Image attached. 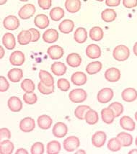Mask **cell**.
I'll list each match as a JSON object with an SVG mask.
<instances>
[{"label": "cell", "mask_w": 137, "mask_h": 154, "mask_svg": "<svg viewBox=\"0 0 137 154\" xmlns=\"http://www.w3.org/2000/svg\"><path fill=\"white\" fill-rule=\"evenodd\" d=\"M113 56L114 59L118 61H125L130 56V50L126 45H117L113 49Z\"/></svg>", "instance_id": "1"}, {"label": "cell", "mask_w": 137, "mask_h": 154, "mask_svg": "<svg viewBox=\"0 0 137 154\" xmlns=\"http://www.w3.org/2000/svg\"><path fill=\"white\" fill-rule=\"evenodd\" d=\"M87 97V92L83 89H74L69 92V98L73 103H82Z\"/></svg>", "instance_id": "2"}, {"label": "cell", "mask_w": 137, "mask_h": 154, "mask_svg": "<svg viewBox=\"0 0 137 154\" xmlns=\"http://www.w3.org/2000/svg\"><path fill=\"white\" fill-rule=\"evenodd\" d=\"M80 146V140L79 137L76 136H69L65 139L63 142V147L66 151L71 152L74 151L77 149Z\"/></svg>", "instance_id": "3"}, {"label": "cell", "mask_w": 137, "mask_h": 154, "mask_svg": "<svg viewBox=\"0 0 137 154\" xmlns=\"http://www.w3.org/2000/svg\"><path fill=\"white\" fill-rule=\"evenodd\" d=\"M114 93L111 88H103L101 90L98 91L97 95V100L101 104H106L113 99Z\"/></svg>", "instance_id": "4"}, {"label": "cell", "mask_w": 137, "mask_h": 154, "mask_svg": "<svg viewBox=\"0 0 137 154\" xmlns=\"http://www.w3.org/2000/svg\"><path fill=\"white\" fill-rule=\"evenodd\" d=\"M36 13V7L32 4H27L23 5L18 12V15L23 20L30 18Z\"/></svg>", "instance_id": "5"}, {"label": "cell", "mask_w": 137, "mask_h": 154, "mask_svg": "<svg viewBox=\"0 0 137 154\" xmlns=\"http://www.w3.org/2000/svg\"><path fill=\"white\" fill-rule=\"evenodd\" d=\"M3 25L6 30H15L20 26V20L14 15H9L4 19Z\"/></svg>", "instance_id": "6"}, {"label": "cell", "mask_w": 137, "mask_h": 154, "mask_svg": "<svg viewBox=\"0 0 137 154\" xmlns=\"http://www.w3.org/2000/svg\"><path fill=\"white\" fill-rule=\"evenodd\" d=\"M53 135L58 138L64 137L68 133V128L67 125L62 122H58L54 125L52 130Z\"/></svg>", "instance_id": "7"}, {"label": "cell", "mask_w": 137, "mask_h": 154, "mask_svg": "<svg viewBox=\"0 0 137 154\" xmlns=\"http://www.w3.org/2000/svg\"><path fill=\"white\" fill-rule=\"evenodd\" d=\"M19 126L21 131L24 133H30L36 128V122L32 117H27L20 121Z\"/></svg>", "instance_id": "8"}, {"label": "cell", "mask_w": 137, "mask_h": 154, "mask_svg": "<svg viewBox=\"0 0 137 154\" xmlns=\"http://www.w3.org/2000/svg\"><path fill=\"white\" fill-rule=\"evenodd\" d=\"M107 135L103 131H98L92 135V143L95 147L101 148L106 142Z\"/></svg>", "instance_id": "9"}, {"label": "cell", "mask_w": 137, "mask_h": 154, "mask_svg": "<svg viewBox=\"0 0 137 154\" xmlns=\"http://www.w3.org/2000/svg\"><path fill=\"white\" fill-rule=\"evenodd\" d=\"M120 125L127 131H134L136 128V123L131 117L124 115L120 119Z\"/></svg>", "instance_id": "10"}, {"label": "cell", "mask_w": 137, "mask_h": 154, "mask_svg": "<svg viewBox=\"0 0 137 154\" xmlns=\"http://www.w3.org/2000/svg\"><path fill=\"white\" fill-rule=\"evenodd\" d=\"M85 53L87 57L92 58V59H96V58H100L102 54L101 49H100V46L96 45V44L89 45L86 48Z\"/></svg>", "instance_id": "11"}, {"label": "cell", "mask_w": 137, "mask_h": 154, "mask_svg": "<svg viewBox=\"0 0 137 154\" xmlns=\"http://www.w3.org/2000/svg\"><path fill=\"white\" fill-rule=\"evenodd\" d=\"M25 55L20 51L12 52L10 56V62L13 66H22L25 63Z\"/></svg>", "instance_id": "12"}, {"label": "cell", "mask_w": 137, "mask_h": 154, "mask_svg": "<svg viewBox=\"0 0 137 154\" xmlns=\"http://www.w3.org/2000/svg\"><path fill=\"white\" fill-rule=\"evenodd\" d=\"M7 105L11 111L14 112H17L20 111L23 108V102L19 97L12 96L8 100Z\"/></svg>", "instance_id": "13"}, {"label": "cell", "mask_w": 137, "mask_h": 154, "mask_svg": "<svg viewBox=\"0 0 137 154\" xmlns=\"http://www.w3.org/2000/svg\"><path fill=\"white\" fill-rule=\"evenodd\" d=\"M64 51L63 48L59 45H51L47 50V54L53 60H56L61 58L63 56Z\"/></svg>", "instance_id": "14"}, {"label": "cell", "mask_w": 137, "mask_h": 154, "mask_svg": "<svg viewBox=\"0 0 137 154\" xmlns=\"http://www.w3.org/2000/svg\"><path fill=\"white\" fill-rule=\"evenodd\" d=\"M121 97L126 102H133L137 99V91L134 88L129 87L122 91Z\"/></svg>", "instance_id": "15"}, {"label": "cell", "mask_w": 137, "mask_h": 154, "mask_svg": "<svg viewBox=\"0 0 137 154\" xmlns=\"http://www.w3.org/2000/svg\"><path fill=\"white\" fill-rule=\"evenodd\" d=\"M120 71L116 68H110L105 72V78L110 82H116L120 79Z\"/></svg>", "instance_id": "16"}, {"label": "cell", "mask_w": 137, "mask_h": 154, "mask_svg": "<svg viewBox=\"0 0 137 154\" xmlns=\"http://www.w3.org/2000/svg\"><path fill=\"white\" fill-rule=\"evenodd\" d=\"M117 139L119 140L122 147H129L133 143V136L126 132H121L117 135Z\"/></svg>", "instance_id": "17"}, {"label": "cell", "mask_w": 137, "mask_h": 154, "mask_svg": "<svg viewBox=\"0 0 137 154\" xmlns=\"http://www.w3.org/2000/svg\"><path fill=\"white\" fill-rule=\"evenodd\" d=\"M58 39V33L56 29L50 28L45 30L43 34V40L47 43H53L57 41Z\"/></svg>", "instance_id": "18"}, {"label": "cell", "mask_w": 137, "mask_h": 154, "mask_svg": "<svg viewBox=\"0 0 137 154\" xmlns=\"http://www.w3.org/2000/svg\"><path fill=\"white\" fill-rule=\"evenodd\" d=\"M2 43L7 49L13 50L16 46V40L14 35L10 32L5 33L2 37Z\"/></svg>", "instance_id": "19"}, {"label": "cell", "mask_w": 137, "mask_h": 154, "mask_svg": "<svg viewBox=\"0 0 137 154\" xmlns=\"http://www.w3.org/2000/svg\"><path fill=\"white\" fill-rule=\"evenodd\" d=\"M37 123L38 127L42 130H48L51 128L53 123V120L47 115H41L38 117Z\"/></svg>", "instance_id": "20"}, {"label": "cell", "mask_w": 137, "mask_h": 154, "mask_svg": "<svg viewBox=\"0 0 137 154\" xmlns=\"http://www.w3.org/2000/svg\"><path fill=\"white\" fill-rule=\"evenodd\" d=\"M38 76H39L41 83L47 86V87H51V86L54 85V77L47 71L41 70L39 71Z\"/></svg>", "instance_id": "21"}, {"label": "cell", "mask_w": 137, "mask_h": 154, "mask_svg": "<svg viewBox=\"0 0 137 154\" xmlns=\"http://www.w3.org/2000/svg\"><path fill=\"white\" fill-rule=\"evenodd\" d=\"M71 81L73 84L76 86H82L86 84L87 81V78L85 73L82 71H76L72 75Z\"/></svg>", "instance_id": "22"}, {"label": "cell", "mask_w": 137, "mask_h": 154, "mask_svg": "<svg viewBox=\"0 0 137 154\" xmlns=\"http://www.w3.org/2000/svg\"><path fill=\"white\" fill-rule=\"evenodd\" d=\"M34 23L38 28L45 29L49 26L50 22H49L48 17H47L45 14H40L35 17Z\"/></svg>", "instance_id": "23"}, {"label": "cell", "mask_w": 137, "mask_h": 154, "mask_svg": "<svg viewBox=\"0 0 137 154\" xmlns=\"http://www.w3.org/2000/svg\"><path fill=\"white\" fill-rule=\"evenodd\" d=\"M67 63L69 66L72 68H77L81 65L82 58L79 54L76 53H72L69 54L67 57Z\"/></svg>", "instance_id": "24"}, {"label": "cell", "mask_w": 137, "mask_h": 154, "mask_svg": "<svg viewBox=\"0 0 137 154\" xmlns=\"http://www.w3.org/2000/svg\"><path fill=\"white\" fill-rule=\"evenodd\" d=\"M81 1L80 0H67L65 2V7L70 13H76L81 9Z\"/></svg>", "instance_id": "25"}, {"label": "cell", "mask_w": 137, "mask_h": 154, "mask_svg": "<svg viewBox=\"0 0 137 154\" xmlns=\"http://www.w3.org/2000/svg\"><path fill=\"white\" fill-rule=\"evenodd\" d=\"M74 27V23L72 20H64L58 25V30L64 34L72 32Z\"/></svg>", "instance_id": "26"}, {"label": "cell", "mask_w": 137, "mask_h": 154, "mask_svg": "<svg viewBox=\"0 0 137 154\" xmlns=\"http://www.w3.org/2000/svg\"><path fill=\"white\" fill-rule=\"evenodd\" d=\"M102 120L106 124H112L115 120V114L113 111L109 107L104 108L101 111Z\"/></svg>", "instance_id": "27"}, {"label": "cell", "mask_w": 137, "mask_h": 154, "mask_svg": "<svg viewBox=\"0 0 137 154\" xmlns=\"http://www.w3.org/2000/svg\"><path fill=\"white\" fill-rule=\"evenodd\" d=\"M51 70L53 74L56 75V76H63L66 74L67 68L65 64L62 63V62H56V63H54L51 65Z\"/></svg>", "instance_id": "28"}, {"label": "cell", "mask_w": 137, "mask_h": 154, "mask_svg": "<svg viewBox=\"0 0 137 154\" xmlns=\"http://www.w3.org/2000/svg\"><path fill=\"white\" fill-rule=\"evenodd\" d=\"M7 77L12 82H19L23 77V71L21 69H12L7 74Z\"/></svg>", "instance_id": "29"}, {"label": "cell", "mask_w": 137, "mask_h": 154, "mask_svg": "<svg viewBox=\"0 0 137 154\" xmlns=\"http://www.w3.org/2000/svg\"><path fill=\"white\" fill-rule=\"evenodd\" d=\"M14 149L13 143L10 140H4L0 142V153L12 154Z\"/></svg>", "instance_id": "30"}, {"label": "cell", "mask_w": 137, "mask_h": 154, "mask_svg": "<svg viewBox=\"0 0 137 154\" xmlns=\"http://www.w3.org/2000/svg\"><path fill=\"white\" fill-rule=\"evenodd\" d=\"M87 38V30L84 27H78L74 34V39L76 43H84Z\"/></svg>", "instance_id": "31"}, {"label": "cell", "mask_w": 137, "mask_h": 154, "mask_svg": "<svg viewBox=\"0 0 137 154\" xmlns=\"http://www.w3.org/2000/svg\"><path fill=\"white\" fill-rule=\"evenodd\" d=\"M103 65L100 61H93L89 63L86 67V72L89 75H94L99 73L101 71Z\"/></svg>", "instance_id": "32"}, {"label": "cell", "mask_w": 137, "mask_h": 154, "mask_svg": "<svg viewBox=\"0 0 137 154\" xmlns=\"http://www.w3.org/2000/svg\"><path fill=\"white\" fill-rule=\"evenodd\" d=\"M18 43L21 45H26L32 40V35L29 30H23L17 35Z\"/></svg>", "instance_id": "33"}, {"label": "cell", "mask_w": 137, "mask_h": 154, "mask_svg": "<svg viewBox=\"0 0 137 154\" xmlns=\"http://www.w3.org/2000/svg\"><path fill=\"white\" fill-rule=\"evenodd\" d=\"M89 38L94 41H100L103 38V30L100 27H93L89 30Z\"/></svg>", "instance_id": "34"}, {"label": "cell", "mask_w": 137, "mask_h": 154, "mask_svg": "<svg viewBox=\"0 0 137 154\" xmlns=\"http://www.w3.org/2000/svg\"><path fill=\"white\" fill-rule=\"evenodd\" d=\"M117 14L116 11L112 9H105L101 13L102 20L105 23H111L116 19Z\"/></svg>", "instance_id": "35"}, {"label": "cell", "mask_w": 137, "mask_h": 154, "mask_svg": "<svg viewBox=\"0 0 137 154\" xmlns=\"http://www.w3.org/2000/svg\"><path fill=\"white\" fill-rule=\"evenodd\" d=\"M85 120L87 124L91 125H95L99 120V116H98V112L94 109H90L86 113Z\"/></svg>", "instance_id": "36"}, {"label": "cell", "mask_w": 137, "mask_h": 154, "mask_svg": "<svg viewBox=\"0 0 137 154\" xmlns=\"http://www.w3.org/2000/svg\"><path fill=\"white\" fill-rule=\"evenodd\" d=\"M61 143L57 140H52L47 144V154H58L61 151Z\"/></svg>", "instance_id": "37"}, {"label": "cell", "mask_w": 137, "mask_h": 154, "mask_svg": "<svg viewBox=\"0 0 137 154\" xmlns=\"http://www.w3.org/2000/svg\"><path fill=\"white\" fill-rule=\"evenodd\" d=\"M51 19L54 21H59L61 18L64 17V11L60 7H56L53 8L49 12Z\"/></svg>", "instance_id": "38"}, {"label": "cell", "mask_w": 137, "mask_h": 154, "mask_svg": "<svg viewBox=\"0 0 137 154\" xmlns=\"http://www.w3.org/2000/svg\"><path fill=\"white\" fill-rule=\"evenodd\" d=\"M91 108L88 105H79L74 110V115L79 120H85V115Z\"/></svg>", "instance_id": "39"}, {"label": "cell", "mask_w": 137, "mask_h": 154, "mask_svg": "<svg viewBox=\"0 0 137 154\" xmlns=\"http://www.w3.org/2000/svg\"><path fill=\"white\" fill-rule=\"evenodd\" d=\"M21 89L25 93H33L35 90V84L30 79H25L21 82Z\"/></svg>", "instance_id": "40"}, {"label": "cell", "mask_w": 137, "mask_h": 154, "mask_svg": "<svg viewBox=\"0 0 137 154\" xmlns=\"http://www.w3.org/2000/svg\"><path fill=\"white\" fill-rule=\"evenodd\" d=\"M107 149L109 151H113V152H116L120 151L121 149L122 146L120 144V143L119 142V140L117 139V137H113V138L110 139L107 142Z\"/></svg>", "instance_id": "41"}, {"label": "cell", "mask_w": 137, "mask_h": 154, "mask_svg": "<svg viewBox=\"0 0 137 154\" xmlns=\"http://www.w3.org/2000/svg\"><path fill=\"white\" fill-rule=\"evenodd\" d=\"M110 109H111L114 112L116 117H119L120 115L123 114L124 108L123 104L118 102H114L112 104H111L108 107Z\"/></svg>", "instance_id": "42"}, {"label": "cell", "mask_w": 137, "mask_h": 154, "mask_svg": "<svg viewBox=\"0 0 137 154\" xmlns=\"http://www.w3.org/2000/svg\"><path fill=\"white\" fill-rule=\"evenodd\" d=\"M44 145L41 142H36L31 146V154H43L44 153Z\"/></svg>", "instance_id": "43"}, {"label": "cell", "mask_w": 137, "mask_h": 154, "mask_svg": "<svg viewBox=\"0 0 137 154\" xmlns=\"http://www.w3.org/2000/svg\"><path fill=\"white\" fill-rule=\"evenodd\" d=\"M38 89L41 94H45V95H48L52 94L54 91L55 87L54 85L51 86V87H47V86L44 85L41 83V82H39L38 84Z\"/></svg>", "instance_id": "44"}, {"label": "cell", "mask_w": 137, "mask_h": 154, "mask_svg": "<svg viewBox=\"0 0 137 154\" xmlns=\"http://www.w3.org/2000/svg\"><path fill=\"white\" fill-rule=\"evenodd\" d=\"M23 100L27 104H34L37 102L38 97L37 95L33 93H25L23 95Z\"/></svg>", "instance_id": "45"}, {"label": "cell", "mask_w": 137, "mask_h": 154, "mask_svg": "<svg viewBox=\"0 0 137 154\" xmlns=\"http://www.w3.org/2000/svg\"><path fill=\"white\" fill-rule=\"evenodd\" d=\"M57 87L62 91H67L70 89V83L67 79L64 78H61L57 81Z\"/></svg>", "instance_id": "46"}, {"label": "cell", "mask_w": 137, "mask_h": 154, "mask_svg": "<svg viewBox=\"0 0 137 154\" xmlns=\"http://www.w3.org/2000/svg\"><path fill=\"white\" fill-rule=\"evenodd\" d=\"M10 88V84L5 76H0V91L5 92Z\"/></svg>", "instance_id": "47"}, {"label": "cell", "mask_w": 137, "mask_h": 154, "mask_svg": "<svg viewBox=\"0 0 137 154\" xmlns=\"http://www.w3.org/2000/svg\"><path fill=\"white\" fill-rule=\"evenodd\" d=\"M6 138L7 140L11 138V133L10 130L7 128H2L0 129V139L2 141L3 139Z\"/></svg>", "instance_id": "48"}, {"label": "cell", "mask_w": 137, "mask_h": 154, "mask_svg": "<svg viewBox=\"0 0 137 154\" xmlns=\"http://www.w3.org/2000/svg\"><path fill=\"white\" fill-rule=\"evenodd\" d=\"M51 0H38V4L39 7L43 10H49L50 7H51Z\"/></svg>", "instance_id": "49"}, {"label": "cell", "mask_w": 137, "mask_h": 154, "mask_svg": "<svg viewBox=\"0 0 137 154\" xmlns=\"http://www.w3.org/2000/svg\"><path fill=\"white\" fill-rule=\"evenodd\" d=\"M30 31L32 35V40L31 42H37L40 39V32L35 28H30L28 30Z\"/></svg>", "instance_id": "50"}, {"label": "cell", "mask_w": 137, "mask_h": 154, "mask_svg": "<svg viewBox=\"0 0 137 154\" xmlns=\"http://www.w3.org/2000/svg\"><path fill=\"white\" fill-rule=\"evenodd\" d=\"M122 2L126 8H133L137 6V0H123Z\"/></svg>", "instance_id": "51"}, {"label": "cell", "mask_w": 137, "mask_h": 154, "mask_svg": "<svg viewBox=\"0 0 137 154\" xmlns=\"http://www.w3.org/2000/svg\"><path fill=\"white\" fill-rule=\"evenodd\" d=\"M120 0H106L105 4L109 7H117L120 5Z\"/></svg>", "instance_id": "52"}, {"label": "cell", "mask_w": 137, "mask_h": 154, "mask_svg": "<svg viewBox=\"0 0 137 154\" xmlns=\"http://www.w3.org/2000/svg\"><path fill=\"white\" fill-rule=\"evenodd\" d=\"M14 154H29L28 152L25 148H18Z\"/></svg>", "instance_id": "53"}, {"label": "cell", "mask_w": 137, "mask_h": 154, "mask_svg": "<svg viewBox=\"0 0 137 154\" xmlns=\"http://www.w3.org/2000/svg\"><path fill=\"white\" fill-rule=\"evenodd\" d=\"M0 51H1V54H0V58H2L4 55H5V50H4L2 46H0Z\"/></svg>", "instance_id": "54"}, {"label": "cell", "mask_w": 137, "mask_h": 154, "mask_svg": "<svg viewBox=\"0 0 137 154\" xmlns=\"http://www.w3.org/2000/svg\"><path fill=\"white\" fill-rule=\"evenodd\" d=\"M133 51H134V54L136 55V56H137V42L136 43L134 44V48H133Z\"/></svg>", "instance_id": "55"}, {"label": "cell", "mask_w": 137, "mask_h": 154, "mask_svg": "<svg viewBox=\"0 0 137 154\" xmlns=\"http://www.w3.org/2000/svg\"><path fill=\"white\" fill-rule=\"evenodd\" d=\"M74 154H86V152L84 151V150L79 149V150H78V151H76Z\"/></svg>", "instance_id": "56"}, {"label": "cell", "mask_w": 137, "mask_h": 154, "mask_svg": "<svg viewBox=\"0 0 137 154\" xmlns=\"http://www.w3.org/2000/svg\"><path fill=\"white\" fill-rule=\"evenodd\" d=\"M128 154H137V149H132L128 153Z\"/></svg>", "instance_id": "57"}, {"label": "cell", "mask_w": 137, "mask_h": 154, "mask_svg": "<svg viewBox=\"0 0 137 154\" xmlns=\"http://www.w3.org/2000/svg\"><path fill=\"white\" fill-rule=\"evenodd\" d=\"M134 116H135V119H136V122H137V111H136V112L135 113Z\"/></svg>", "instance_id": "58"}, {"label": "cell", "mask_w": 137, "mask_h": 154, "mask_svg": "<svg viewBox=\"0 0 137 154\" xmlns=\"http://www.w3.org/2000/svg\"><path fill=\"white\" fill-rule=\"evenodd\" d=\"M135 144H136V146H137V137H136V140H135Z\"/></svg>", "instance_id": "59"}]
</instances>
